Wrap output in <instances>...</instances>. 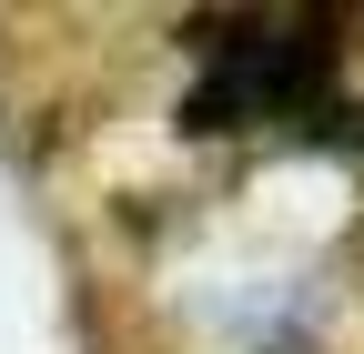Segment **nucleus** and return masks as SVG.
I'll list each match as a JSON object with an SVG mask.
<instances>
[{
    "label": "nucleus",
    "instance_id": "obj_1",
    "mask_svg": "<svg viewBox=\"0 0 364 354\" xmlns=\"http://www.w3.org/2000/svg\"><path fill=\"white\" fill-rule=\"evenodd\" d=\"M273 354H304V344H273Z\"/></svg>",
    "mask_w": 364,
    "mask_h": 354
}]
</instances>
